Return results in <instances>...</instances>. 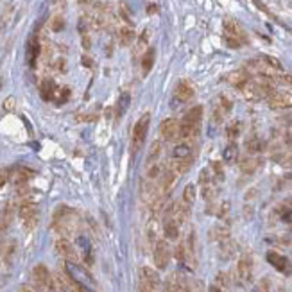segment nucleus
Instances as JSON below:
<instances>
[{"label":"nucleus","instance_id":"9","mask_svg":"<svg viewBox=\"0 0 292 292\" xmlns=\"http://www.w3.org/2000/svg\"><path fill=\"white\" fill-rule=\"evenodd\" d=\"M152 258H154V265L158 269H167L168 260H170V249H168L167 240H156Z\"/></svg>","mask_w":292,"mask_h":292},{"label":"nucleus","instance_id":"19","mask_svg":"<svg viewBox=\"0 0 292 292\" xmlns=\"http://www.w3.org/2000/svg\"><path fill=\"white\" fill-rule=\"evenodd\" d=\"M208 238H211V240H213V242H217V244L226 242V240H229V229H228L226 226L211 228L210 231H208Z\"/></svg>","mask_w":292,"mask_h":292},{"label":"nucleus","instance_id":"27","mask_svg":"<svg viewBox=\"0 0 292 292\" xmlns=\"http://www.w3.org/2000/svg\"><path fill=\"white\" fill-rule=\"evenodd\" d=\"M185 205L192 206V203L195 201V185H187L183 190V197H181Z\"/></svg>","mask_w":292,"mask_h":292},{"label":"nucleus","instance_id":"13","mask_svg":"<svg viewBox=\"0 0 292 292\" xmlns=\"http://www.w3.org/2000/svg\"><path fill=\"white\" fill-rule=\"evenodd\" d=\"M194 93H195L194 86L188 81H179L176 84V90H174V97L178 99L179 103H188L190 99L194 97Z\"/></svg>","mask_w":292,"mask_h":292},{"label":"nucleus","instance_id":"39","mask_svg":"<svg viewBox=\"0 0 292 292\" xmlns=\"http://www.w3.org/2000/svg\"><path fill=\"white\" fill-rule=\"evenodd\" d=\"M215 285H219L221 289L228 285V278H226V274H224V272H219V274H217V283H215Z\"/></svg>","mask_w":292,"mask_h":292},{"label":"nucleus","instance_id":"43","mask_svg":"<svg viewBox=\"0 0 292 292\" xmlns=\"http://www.w3.org/2000/svg\"><path fill=\"white\" fill-rule=\"evenodd\" d=\"M208 292H222V289L219 285H215V283H213V285H210V289H208Z\"/></svg>","mask_w":292,"mask_h":292},{"label":"nucleus","instance_id":"31","mask_svg":"<svg viewBox=\"0 0 292 292\" xmlns=\"http://www.w3.org/2000/svg\"><path fill=\"white\" fill-rule=\"evenodd\" d=\"M226 135L229 140H235V138H238V135H240V124L238 122H231V124L226 127Z\"/></svg>","mask_w":292,"mask_h":292},{"label":"nucleus","instance_id":"32","mask_svg":"<svg viewBox=\"0 0 292 292\" xmlns=\"http://www.w3.org/2000/svg\"><path fill=\"white\" fill-rule=\"evenodd\" d=\"M210 170L213 172V178H215L217 181H222V179H224V168H222L221 162H213V163H211Z\"/></svg>","mask_w":292,"mask_h":292},{"label":"nucleus","instance_id":"28","mask_svg":"<svg viewBox=\"0 0 292 292\" xmlns=\"http://www.w3.org/2000/svg\"><path fill=\"white\" fill-rule=\"evenodd\" d=\"M219 246H221V256H222V260L231 258L233 253H235V244H233L231 240H226V242L219 244Z\"/></svg>","mask_w":292,"mask_h":292},{"label":"nucleus","instance_id":"14","mask_svg":"<svg viewBox=\"0 0 292 292\" xmlns=\"http://www.w3.org/2000/svg\"><path fill=\"white\" fill-rule=\"evenodd\" d=\"M229 109H231V103H229L226 97H219V99H217L215 106H213V120H215L217 124L224 120V117L229 113Z\"/></svg>","mask_w":292,"mask_h":292},{"label":"nucleus","instance_id":"37","mask_svg":"<svg viewBox=\"0 0 292 292\" xmlns=\"http://www.w3.org/2000/svg\"><path fill=\"white\" fill-rule=\"evenodd\" d=\"M9 179H11V170H9V168H0V188H2V187H4V185L7 183V181H9Z\"/></svg>","mask_w":292,"mask_h":292},{"label":"nucleus","instance_id":"11","mask_svg":"<svg viewBox=\"0 0 292 292\" xmlns=\"http://www.w3.org/2000/svg\"><path fill=\"white\" fill-rule=\"evenodd\" d=\"M138 283L144 287H147L149 291L156 292V289L160 287V276L154 269L151 267H142L140 274H138Z\"/></svg>","mask_w":292,"mask_h":292},{"label":"nucleus","instance_id":"33","mask_svg":"<svg viewBox=\"0 0 292 292\" xmlns=\"http://www.w3.org/2000/svg\"><path fill=\"white\" fill-rule=\"evenodd\" d=\"M280 219L283 222L292 224V205H283L280 208Z\"/></svg>","mask_w":292,"mask_h":292},{"label":"nucleus","instance_id":"18","mask_svg":"<svg viewBox=\"0 0 292 292\" xmlns=\"http://www.w3.org/2000/svg\"><path fill=\"white\" fill-rule=\"evenodd\" d=\"M11 221H13V205L7 203V205L2 208V211H0V235H4V233L7 231Z\"/></svg>","mask_w":292,"mask_h":292},{"label":"nucleus","instance_id":"20","mask_svg":"<svg viewBox=\"0 0 292 292\" xmlns=\"http://www.w3.org/2000/svg\"><path fill=\"white\" fill-rule=\"evenodd\" d=\"M194 156V149L190 146V142H181L178 146L174 147L172 151V160H181V158H188Z\"/></svg>","mask_w":292,"mask_h":292},{"label":"nucleus","instance_id":"30","mask_svg":"<svg viewBox=\"0 0 292 292\" xmlns=\"http://www.w3.org/2000/svg\"><path fill=\"white\" fill-rule=\"evenodd\" d=\"M238 158V147L235 144H229V146L224 149V160L229 163H233Z\"/></svg>","mask_w":292,"mask_h":292},{"label":"nucleus","instance_id":"40","mask_svg":"<svg viewBox=\"0 0 292 292\" xmlns=\"http://www.w3.org/2000/svg\"><path fill=\"white\" fill-rule=\"evenodd\" d=\"M77 120H86V122H93V120H97V115H79Z\"/></svg>","mask_w":292,"mask_h":292},{"label":"nucleus","instance_id":"1","mask_svg":"<svg viewBox=\"0 0 292 292\" xmlns=\"http://www.w3.org/2000/svg\"><path fill=\"white\" fill-rule=\"evenodd\" d=\"M77 224H79V219H77V213L72 208H68V206H58L56 208L54 217H52V228L60 233L61 237H70L72 233L77 229Z\"/></svg>","mask_w":292,"mask_h":292},{"label":"nucleus","instance_id":"8","mask_svg":"<svg viewBox=\"0 0 292 292\" xmlns=\"http://www.w3.org/2000/svg\"><path fill=\"white\" fill-rule=\"evenodd\" d=\"M237 278L240 283H249L253 280V258L251 254H242L237 262Z\"/></svg>","mask_w":292,"mask_h":292},{"label":"nucleus","instance_id":"24","mask_svg":"<svg viewBox=\"0 0 292 292\" xmlns=\"http://www.w3.org/2000/svg\"><path fill=\"white\" fill-rule=\"evenodd\" d=\"M40 54V45H38V40L36 38H31V42H29L27 45V61L29 65L34 66V63H36V58H38Z\"/></svg>","mask_w":292,"mask_h":292},{"label":"nucleus","instance_id":"16","mask_svg":"<svg viewBox=\"0 0 292 292\" xmlns=\"http://www.w3.org/2000/svg\"><path fill=\"white\" fill-rule=\"evenodd\" d=\"M77 246L81 249V258L84 260L86 265L93 264V254H92V244L88 242L86 237H77Z\"/></svg>","mask_w":292,"mask_h":292},{"label":"nucleus","instance_id":"17","mask_svg":"<svg viewBox=\"0 0 292 292\" xmlns=\"http://www.w3.org/2000/svg\"><path fill=\"white\" fill-rule=\"evenodd\" d=\"M271 106L272 108H289L292 106V93L289 92H278L271 97Z\"/></svg>","mask_w":292,"mask_h":292},{"label":"nucleus","instance_id":"23","mask_svg":"<svg viewBox=\"0 0 292 292\" xmlns=\"http://www.w3.org/2000/svg\"><path fill=\"white\" fill-rule=\"evenodd\" d=\"M160 156H162V140H156V142H152V146L149 147V154H147L146 165L147 167L154 165Z\"/></svg>","mask_w":292,"mask_h":292},{"label":"nucleus","instance_id":"15","mask_svg":"<svg viewBox=\"0 0 292 292\" xmlns=\"http://www.w3.org/2000/svg\"><path fill=\"white\" fill-rule=\"evenodd\" d=\"M33 176H34V170H31V168L27 167H17L15 170H11V179L15 181L17 187H23Z\"/></svg>","mask_w":292,"mask_h":292},{"label":"nucleus","instance_id":"6","mask_svg":"<svg viewBox=\"0 0 292 292\" xmlns=\"http://www.w3.org/2000/svg\"><path fill=\"white\" fill-rule=\"evenodd\" d=\"M224 38L229 47H240L246 42V34L238 23H235L233 20H226L224 22Z\"/></svg>","mask_w":292,"mask_h":292},{"label":"nucleus","instance_id":"25","mask_svg":"<svg viewBox=\"0 0 292 292\" xmlns=\"http://www.w3.org/2000/svg\"><path fill=\"white\" fill-rule=\"evenodd\" d=\"M246 151H248L249 156H256L260 152L264 151V142L260 140V138H253V140H249L246 144Z\"/></svg>","mask_w":292,"mask_h":292},{"label":"nucleus","instance_id":"21","mask_svg":"<svg viewBox=\"0 0 292 292\" xmlns=\"http://www.w3.org/2000/svg\"><path fill=\"white\" fill-rule=\"evenodd\" d=\"M163 233L167 240H178L179 237V224L172 219H165L163 222Z\"/></svg>","mask_w":292,"mask_h":292},{"label":"nucleus","instance_id":"10","mask_svg":"<svg viewBox=\"0 0 292 292\" xmlns=\"http://www.w3.org/2000/svg\"><path fill=\"white\" fill-rule=\"evenodd\" d=\"M56 251L65 258V262H70V264H77L79 262V254H77L76 248L70 244V240L65 237H60L56 240Z\"/></svg>","mask_w":292,"mask_h":292},{"label":"nucleus","instance_id":"35","mask_svg":"<svg viewBox=\"0 0 292 292\" xmlns=\"http://www.w3.org/2000/svg\"><path fill=\"white\" fill-rule=\"evenodd\" d=\"M133 38H135L133 31H129V29H122V31H120V43H122V45L131 43V40H133Z\"/></svg>","mask_w":292,"mask_h":292},{"label":"nucleus","instance_id":"42","mask_svg":"<svg viewBox=\"0 0 292 292\" xmlns=\"http://www.w3.org/2000/svg\"><path fill=\"white\" fill-rule=\"evenodd\" d=\"M13 104H15V99H7L6 103H4V108L9 111V109H13Z\"/></svg>","mask_w":292,"mask_h":292},{"label":"nucleus","instance_id":"12","mask_svg":"<svg viewBox=\"0 0 292 292\" xmlns=\"http://www.w3.org/2000/svg\"><path fill=\"white\" fill-rule=\"evenodd\" d=\"M160 136L165 142H174L179 138V122L176 119H165L160 124Z\"/></svg>","mask_w":292,"mask_h":292},{"label":"nucleus","instance_id":"29","mask_svg":"<svg viewBox=\"0 0 292 292\" xmlns=\"http://www.w3.org/2000/svg\"><path fill=\"white\" fill-rule=\"evenodd\" d=\"M54 83L52 81H45L43 84H42V95H43L45 101H50V99H54Z\"/></svg>","mask_w":292,"mask_h":292},{"label":"nucleus","instance_id":"2","mask_svg":"<svg viewBox=\"0 0 292 292\" xmlns=\"http://www.w3.org/2000/svg\"><path fill=\"white\" fill-rule=\"evenodd\" d=\"M203 120V106H194L185 113L183 120L179 122V140L181 142H190L197 135L199 124Z\"/></svg>","mask_w":292,"mask_h":292},{"label":"nucleus","instance_id":"38","mask_svg":"<svg viewBox=\"0 0 292 292\" xmlns=\"http://www.w3.org/2000/svg\"><path fill=\"white\" fill-rule=\"evenodd\" d=\"M127 104H129V95H127V93H124V95L120 97V101H119V113H124L125 108H127Z\"/></svg>","mask_w":292,"mask_h":292},{"label":"nucleus","instance_id":"4","mask_svg":"<svg viewBox=\"0 0 292 292\" xmlns=\"http://www.w3.org/2000/svg\"><path fill=\"white\" fill-rule=\"evenodd\" d=\"M18 217H20L23 228H25L27 231H31V229H34V228L38 226V221H40L38 206L34 205L33 201L20 203V206H18Z\"/></svg>","mask_w":292,"mask_h":292},{"label":"nucleus","instance_id":"5","mask_svg":"<svg viewBox=\"0 0 292 292\" xmlns=\"http://www.w3.org/2000/svg\"><path fill=\"white\" fill-rule=\"evenodd\" d=\"M149 124H151V117L149 113H146L142 119H138V122L133 127V136H131V151L136 152L144 146V142L147 138V131H149Z\"/></svg>","mask_w":292,"mask_h":292},{"label":"nucleus","instance_id":"7","mask_svg":"<svg viewBox=\"0 0 292 292\" xmlns=\"http://www.w3.org/2000/svg\"><path fill=\"white\" fill-rule=\"evenodd\" d=\"M265 260L269 262L272 267H274L278 272H281V274L285 276H291L292 274V264L291 260L287 258V256H283L281 253H276V251H267L265 253Z\"/></svg>","mask_w":292,"mask_h":292},{"label":"nucleus","instance_id":"34","mask_svg":"<svg viewBox=\"0 0 292 292\" xmlns=\"http://www.w3.org/2000/svg\"><path fill=\"white\" fill-rule=\"evenodd\" d=\"M256 167H258V160L249 158V160H244V162H242V170H244V172H253Z\"/></svg>","mask_w":292,"mask_h":292},{"label":"nucleus","instance_id":"26","mask_svg":"<svg viewBox=\"0 0 292 292\" xmlns=\"http://www.w3.org/2000/svg\"><path fill=\"white\" fill-rule=\"evenodd\" d=\"M152 65H154V50L152 49H149L144 54V58H142V70H144V74H149L151 72V68H152Z\"/></svg>","mask_w":292,"mask_h":292},{"label":"nucleus","instance_id":"3","mask_svg":"<svg viewBox=\"0 0 292 292\" xmlns=\"http://www.w3.org/2000/svg\"><path fill=\"white\" fill-rule=\"evenodd\" d=\"M31 281H33V287L38 292H52V289H54V276L50 274L49 267L43 264H38L33 267Z\"/></svg>","mask_w":292,"mask_h":292},{"label":"nucleus","instance_id":"36","mask_svg":"<svg viewBox=\"0 0 292 292\" xmlns=\"http://www.w3.org/2000/svg\"><path fill=\"white\" fill-rule=\"evenodd\" d=\"M174 254H176V260L183 264L185 260H187V248H185V244H178V246H176V253Z\"/></svg>","mask_w":292,"mask_h":292},{"label":"nucleus","instance_id":"41","mask_svg":"<svg viewBox=\"0 0 292 292\" xmlns=\"http://www.w3.org/2000/svg\"><path fill=\"white\" fill-rule=\"evenodd\" d=\"M18 292H38V291H36L34 287H31V285H22Z\"/></svg>","mask_w":292,"mask_h":292},{"label":"nucleus","instance_id":"22","mask_svg":"<svg viewBox=\"0 0 292 292\" xmlns=\"http://www.w3.org/2000/svg\"><path fill=\"white\" fill-rule=\"evenodd\" d=\"M194 163V156L181 158V160H172V170L176 174H187Z\"/></svg>","mask_w":292,"mask_h":292}]
</instances>
